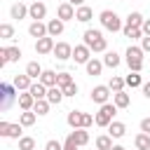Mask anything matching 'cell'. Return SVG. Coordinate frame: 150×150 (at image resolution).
I'll return each mask as SVG.
<instances>
[{"label":"cell","mask_w":150,"mask_h":150,"mask_svg":"<svg viewBox=\"0 0 150 150\" xmlns=\"http://www.w3.org/2000/svg\"><path fill=\"white\" fill-rule=\"evenodd\" d=\"M98 19H101V23H103V28H108V30H112V33L122 28V21H120V16H117V14L112 12V9H103Z\"/></svg>","instance_id":"277c9868"},{"label":"cell","mask_w":150,"mask_h":150,"mask_svg":"<svg viewBox=\"0 0 150 150\" xmlns=\"http://www.w3.org/2000/svg\"><path fill=\"white\" fill-rule=\"evenodd\" d=\"M70 141H75L77 145H87L89 143V134H87V129H75V131H70V136H68Z\"/></svg>","instance_id":"e0dca14e"},{"label":"cell","mask_w":150,"mask_h":150,"mask_svg":"<svg viewBox=\"0 0 150 150\" xmlns=\"http://www.w3.org/2000/svg\"><path fill=\"white\" fill-rule=\"evenodd\" d=\"M28 14V7L23 5V2H16V5H12V9H9V16L12 19H23Z\"/></svg>","instance_id":"d4e9b609"},{"label":"cell","mask_w":150,"mask_h":150,"mask_svg":"<svg viewBox=\"0 0 150 150\" xmlns=\"http://www.w3.org/2000/svg\"><path fill=\"white\" fill-rule=\"evenodd\" d=\"M21 59V49L19 47H7V61H19Z\"/></svg>","instance_id":"f35d334b"},{"label":"cell","mask_w":150,"mask_h":150,"mask_svg":"<svg viewBox=\"0 0 150 150\" xmlns=\"http://www.w3.org/2000/svg\"><path fill=\"white\" fill-rule=\"evenodd\" d=\"M68 2H73V5H77V7H80V5H84V0H68Z\"/></svg>","instance_id":"c3c4849f"},{"label":"cell","mask_w":150,"mask_h":150,"mask_svg":"<svg viewBox=\"0 0 150 150\" xmlns=\"http://www.w3.org/2000/svg\"><path fill=\"white\" fill-rule=\"evenodd\" d=\"M84 66H87V73H89V75H101V70H103V66H105V63H103V61H98V59H89Z\"/></svg>","instance_id":"cb8c5ba5"},{"label":"cell","mask_w":150,"mask_h":150,"mask_svg":"<svg viewBox=\"0 0 150 150\" xmlns=\"http://www.w3.org/2000/svg\"><path fill=\"white\" fill-rule=\"evenodd\" d=\"M122 30H124V35H127V38H131V40H138V38H143V28H134V26H124Z\"/></svg>","instance_id":"d590c367"},{"label":"cell","mask_w":150,"mask_h":150,"mask_svg":"<svg viewBox=\"0 0 150 150\" xmlns=\"http://www.w3.org/2000/svg\"><path fill=\"white\" fill-rule=\"evenodd\" d=\"M70 82H73L70 73H59V77H56V84H59V87H66V84H70Z\"/></svg>","instance_id":"ab89813d"},{"label":"cell","mask_w":150,"mask_h":150,"mask_svg":"<svg viewBox=\"0 0 150 150\" xmlns=\"http://www.w3.org/2000/svg\"><path fill=\"white\" fill-rule=\"evenodd\" d=\"M141 49L143 52H150V35H143L141 38Z\"/></svg>","instance_id":"7bdbcfd3"},{"label":"cell","mask_w":150,"mask_h":150,"mask_svg":"<svg viewBox=\"0 0 150 150\" xmlns=\"http://www.w3.org/2000/svg\"><path fill=\"white\" fill-rule=\"evenodd\" d=\"M141 28H143V35H150V19H145Z\"/></svg>","instance_id":"bcb514c9"},{"label":"cell","mask_w":150,"mask_h":150,"mask_svg":"<svg viewBox=\"0 0 150 150\" xmlns=\"http://www.w3.org/2000/svg\"><path fill=\"white\" fill-rule=\"evenodd\" d=\"M21 122L14 124V122H0V136L5 138H21Z\"/></svg>","instance_id":"5b68a950"},{"label":"cell","mask_w":150,"mask_h":150,"mask_svg":"<svg viewBox=\"0 0 150 150\" xmlns=\"http://www.w3.org/2000/svg\"><path fill=\"white\" fill-rule=\"evenodd\" d=\"M0 91H2V103H0V108H2V110H7V108L12 105V101L16 98V94H14V91H16V87H14V84H2V87H0Z\"/></svg>","instance_id":"ba28073f"},{"label":"cell","mask_w":150,"mask_h":150,"mask_svg":"<svg viewBox=\"0 0 150 150\" xmlns=\"http://www.w3.org/2000/svg\"><path fill=\"white\" fill-rule=\"evenodd\" d=\"M110 150H124V148H122V145H112Z\"/></svg>","instance_id":"681fc988"},{"label":"cell","mask_w":150,"mask_h":150,"mask_svg":"<svg viewBox=\"0 0 150 150\" xmlns=\"http://www.w3.org/2000/svg\"><path fill=\"white\" fill-rule=\"evenodd\" d=\"M0 35H2L5 40H12V38H14V26H12V23H2V26H0Z\"/></svg>","instance_id":"74e56055"},{"label":"cell","mask_w":150,"mask_h":150,"mask_svg":"<svg viewBox=\"0 0 150 150\" xmlns=\"http://www.w3.org/2000/svg\"><path fill=\"white\" fill-rule=\"evenodd\" d=\"M47 89H49L47 84H42V82H33L28 91H30V94L35 96V101H38V98H47Z\"/></svg>","instance_id":"7402d4cb"},{"label":"cell","mask_w":150,"mask_h":150,"mask_svg":"<svg viewBox=\"0 0 150 150\" xmlns=\"http://www.w3.org/2000/svg\"><path fill=\"white\" fill-rule=\"evenodd\" d=\"M134 145H136L138 150H150V134H145V131H141V134L136 136V141H134Z\"/></svg>","instance_id":"484cf974"},{"label":"cell","mask_w":150,"mask_h":150,"mask_svg":"<svg viewBox=\"0 0 150 150\" xmlns=\"http://www.w3.org/2000/svg\"><path fill=\"white\" fill-rule=\"evenodd\" d=\"M141 131H145V134H150V117H145V120H141Z\"/></svg>","instance_id":"f6af8a7d"},{"label":"cell","mask_w":150,"mask_h":150,"mask_svg":"<svg viewBox=\"0 0 150 150\" xmlns=\"http://www.w3.org/2000/svg\"><path fill=\"white\" fill-rule=\"evenodd\" d=\"M63 150H80V145H77L75 141H70V138H66V143H63Z\"/></svg>","instance_id":"ee69618b"},{"label":"cell","mask_w":150,"mask_h":150,"mask_svg":"<svg viewBox=\"0 0 150 150\" xmlns=\"http://www.w3.org/2000/svg\"><path fill=\"white\" fill-rule=\"evenodd\" d=\"M84 45H87L91 52H105L108 40L101 35V30H96V28H87V30H84Z\"/></svg>","instance_id":"6da1fadb"},{"label":"cell","mask_w":150,"mask_h":150,"mask_svg":"<svg viewBox=\"0 0 150 150\" xmlns=\"http://www.w3.org/2000/svg\"><path fill=\"white\" fill-rule=\"evenodd\" d=\"M124 80H127V87H131V89H134V87H143V80H141L138 70H131V73H129Z\"/></svg>","instance_id":"4dcf8cb0"},{"label":"cell","mask_w":150,"mask_h":150,"mask_svg":"<svg viewBox=\"0 0 150 150\" xmlns=\"http://www.w3.org/2000/svg\"><path fill=\"white\" fill-rule=\"evenodd\" d=\"M16 101H19V108L21 110H33V105H35V96L30 91H21L16 96Z\"/></svg>","instance_id":"9a60e30c"},{"label":"cell","mask_w":150,"mask_h":150,"mask_svg":"<svg viewBox=\"0 0 150 150\" xmlns=\"http://www.w3.org/2000/svg\"><path fill=\"white\" fill-rule=\"evenodd\" d=\"M112 148V136H98L96 138V150H110Z\"/></svg>","instance_id":"e575fe53"},{"label":"cell","mask_w":150,"mask_h":150,"mask_svg":"<svg viewBox=\"0 0 150 150\" xmlns=\"http://www.w3.org/2000/svg\"><path fill=\"white\" fill-rule=\"evenodd\" d=\"M45 150H63V145H61L59 141H47V145H45Z\"/></svg>","instance_id":"b9f144b4"},{"label":"cell","mask_w":150,"mask_h":150,"mask_svg":"<svg viewBox=\"0 0 150 150\" xmlns=\"http://www.w3.org/2000/svg\"><path fill=\"white\" fill-rule=\"evenodd\" d=\"M54 56H56V59H61V61L73 59V47H70L68 42H59V45L54 47Z\"/></svg>","instance_id":"7c38bea8"},{"label":"cell","mask_w":150,"mask_h":150,"mask_svg":"<svg viewBox=\"0 0 150 150\" xmlns=\"http://www.w3.org/2000/svg\"><path fill=\"white\" fill-rule=\"evenodd\" d=\"M61 89H63L66 96H75V94H77V84H75V82H70V84H66V87H61Z\"/></svg>","instance_id":"60d3db41"},{"label":"cell","mask_w":150,"mask_h":150,"mask_svg":"<svg viewBox=\"0 0 150 150\" xmlns=\"http://www.w3.org/2000/svg\"><path fill=\"white\" fill-rule=\"evenodd\" d=\"M143 21H145V19H143V14H141V12H131V14L127 16V23H124V26H134V28H141V26H143Z\"/></svg>","instance_id":"4316f807"},{"label":"cell","mask_w":150,"mask_h":150,"mask_svg":"<svg viewBox=\"0 0 150 150\" xmlns=\"http://www.w3.org/2000/svg\"><path fill=\"white\" fill-rule=\"evenodd\" d=\"M91 16H94V12H91V7H87V5H80V7L75 9V19L82 21V23L91 21Z\"/></svg>","instance_id":"ac0fdd59"},{"label":"cell","mask_w":150,"mask_h":150,"mask_svg":"<svg viewBox=\"0 0 150 150\" xmlns=\"http://www.w3.org/2000/svg\"><path fill=\"white\" fill-rule=\"evenodd\" d=\"M47 33H49L52 38L61 35V33H63V19H52V21L47 23Z\"/></svg>","instance_id":"44dd1931"},{"label":"cell","mask_w":150,"mask_h":150,"mask_svg":"<svg viewBox=\"0 0 150 150\" xmlns=\"http://www.w3.org/2000/svg\"><path fill=\"white\" fill-rule=\"evenodd\" d=\"M30 80H33V77H30L28 73H23V75H16V77L12 80V84L16 87V91H28V89H30V84H33Z\"/></svg>","instance_id":"4fadbf2b"},{"label":"cell","mask_w":150,"mask_h":150,"mask_svg":"<svg viewBox=\"0 0 150 150\" xmlns=\"http://www.w3.org/2000/svg\"><path fill=\"white\" fill-rule=\"evenodd\" d=\"M54 38L52 35H45V38H40V40H35V52L38 54H49V52H54Z\"/></svg>","instance_id":"9c48e42d"},{"label":"cell","mask_w":150,"mask_h":150,"mask_svg":"<svg viewBox=\"0 0 150 150\" xmlns=\"http://www.w3.org/2000/svg\"><path fill=\"white\" fill-rule=\"evenodd\" d=\"M115 112H117V105L115 103H103L101 108H98V112H96V124L98 127H108L110 122H112V117H115Z\"/></svg>","instance_id":"7a4b0ae2"},{"label":"cell","mask_w":150,"mask_h":150,"mask_svg":"<svg viewBox=\"0 0 150 150\" xmlns=\"http://www.w3.org/2000/svg\"><path fill=\"white\" fill-rule=\"evenodd\" d=\"M63 96H66V94H63V89H61L59 84H54V87L47 89V101H49L52 105H59V103L63 101Z\"/></svg>","instance_id":"5bb4252c"},{"label":"cell","mask_w":150,"mask_h":150,"mask_svg":"<svg viewBox=\"0 0 150 150\" xmlns=\"http://www.w3.org/2000/svg\"><path fill=\"white\" fill-rule=\"evenodd\" d=\"M26 73H28L33 80H38V77L42 75V68H40V63H38V61H30V63L26 66Z\"/></svg>","instance_id":"d6a6232c"},{"label":"cell","mask_w":150,"mask_h":150,"mask_svg":"<svg viewBox=\"0 0 150 150\" xmlns=\"http://www.w3.org/2000/svg\"><path fill=\"white\" fill-rule=\"evenodd\" d=\"M127 66H129V70H138L141 73V68H143V49L141 47L129 45V49H127Z\"/></svg>","instance_id":"3957f363"},{"label":"cell","mask_w":150,"mask_h":150,"mask_svg":"<svg viewBox=\"0 0 150 150\" xmlns=\"http://www.w3.org/2000/svg\"><path fill=\"white\" fill-rule=\"evenodd\" d=\"M136 150H138V148H136Z\"/></svg>","instance_id":"f907efd6"},{"label":"cell","mask_w":150,"mask_h":150,"mask_svg":"<svg viewBox=\"0 0 150 150\" xmlns=\"http://www.w3.org/2000/svg\"><path fill=\"white\" fill-rule=\"evenodd\" d=\"M68 124H70L73 129H80V127L84 124V112H80V110H70V112H68Z\"/></svg>","instance_id":"d6986e66"},{"label":"cell","mask_w":150,"mask_h":150,"mask_svg":"<svg viewBox=\"0 0 150 150\" xmlns=\"http://www.w3.org/2000/svg\"><path fill=\"white\" fill-rule=\"evenodd\" d=\"M108 131H110L112 138H122V136L127 134V127H124V122H115V120H112V122L108 124Z\"/></svg>","instance_id":"ffe728a7"},{"label":"cell","mask_w":150,"mask_h":150,"mask_svg":"<svg viewBox=\"0 0 150 150\" xmlns=\"http://www.w3.org/2000/svg\"><path fill=\"white\" fill-rule=\"evenodd\" d=\"M28 33H30V38H35V40H40V38L49 35V33H47V26H45L42 21H33V23L28 26Z\"/></svg>","instance_id":"2e32d148"},{"label":"cell","mask_w":150,"mask_h":150,"mask_svg":"<svg viewBox=\"0 0 150 150\" xmlns=\"http://www.w3.org/2000/svg\"><path fill=\"white\" fill-rule=\"evenodd\" d=\"M49 105H52V103H49L47 98H38L35 105H33V110H35L38 115H47V112H49Z\"/></svg>","instance_id":"1f68e13d"},{"label":"cell","mask_w":150,"mask_h":150,"mask_svg":"<svg viewBox=\"0 0 150 150\" xmlns=\"http://www.w3.org/2000/svg\"><path fill=\"white\" fill-rule=\"evenodd\" d=\"M143 96L150 98V82H143Z\"/></svg>","instance_id":"7dc6e473"},{"label":"cell","mask_w":150,"mask_h":150,"mask_svg":"<svg viewBox=\"0 0 150 150\" xmlns=\"http://www.w3.org/2000/svg\"><path fill=\"white\" fill-rule=\"evenodd\" d=\"M45 14H47V7H45V2H33V5L28 7V16H30L33 21H40V19H45Z\"/></svg>","instance_id":"30bf717a"},{"label":"cell","mask_w":150,"mask_h":150,"mask_svg":"<svg viewBox=\"0 0 150 150\" xmlns=\"http://www.w3.org/2000/svg\"><path fill=\"white\" fill-rule=\"evenodd\" d=\"M110 87L108 84H98V87H94L91 89V101L94 103H98V105H103V103H108V98H110Z\"/></svg>","instance_id":"8992f818"},{"label":"cell","mask_w":150,"mask_h":150,"mask_svg":"<svg viewBox=\"0 0 150 150\" xmlns=\"http://www.w3.org/2000/svg\"><path fill=\"white\" fill-rule=\"evenodd\" d=\"M56 14H59V19H63V21L75 19V5H73V2H61L59 9H56Z\"/></svg>","instance_id":"8fae6325"},{"label":"cell","mask_w":150,"mask_h":150,"mask_svg":"<svg viewBox=\"0 0 150 150\" xmlns=\"http://www.w3.org/2000/svg\"><path fill=\"white\" fill-rule=\"evenodd\" d=\"M19 150H35V138L21 136V138H19Z\"/></svg>","instance_id":"8d00e7d4"},{"label":"cell","mask_w":150,"mask_h":150,"mask_svg":"<svg viewBox=\"0 0 150 150\" xmlns=\"http://www.w3.org/2000/svg\"><path fill=\"white\" fill-rule=\"evenodd\" d=\"M124 84H127V80H124V77H117V75H112V77H110V82H108V87H110L112 91H122V89H124Z\"/></svg>","instance_id":"836d02e7"},{"label":"cell","mask_w":150,"mask_h":150,"mask_svg":"<svg viewBox=\"0 0 150 150\" xmlns=\"http://www.w3.org/2000/svg\"><path fill=\"white\" fill-rule=\"evenodd\" d=\"M91 59V49L87 45H75L73 47V61L75 63H87Z\"/></svg>","instance_id":"52a82bcc"},{"label":"cell","mask_w":150,"mask_h":150,"mask_svg":"<svg viewBox=\"0 0 150 150\" xmlns=\"http://www.w3.org/2000/svg\"><path fill=\"white\" fill-rule=\"evenodd\" d=\"M35 117H38L35 110H23L21 117H19V122H21L23 127H33V124H35Z\"/></svg>","instance_id":"f1b7e54d"},{"label":"cell","mask_w":150,"mask_h":150,"mask_svg":"<svg viewBox=\"0 0 150 150\" xmlns=\"http://www.w3.org/2000/svg\"><path fill=\"white\" fill-rule=\"evenodd\" d=\"M56 77H59V73H54V70H42L40 82L47 84V87H54V84H56Z\"/></svg>","instance_id":"83f0119b"},{"label":"cell","mask_w":150,"mask_h":150,"mask_svg":"<svg viewBox=\"0 0 150 150\" xmlns=\"http://www.w3.org/2000/svg\"><path fill=\"white\" fill-rule=\"evenodd\" d=\"M103 63H105L108 68H117V66H120V54H117V52H105Z\"/></svg>","instance_id":"f546056e"},{"label":"cell","mask_w":150,"mask_h":150,"mask_svg":"<svg viewBox=\"0 0 150 150\" xmlns=\"http://www.w3.org/2000/svg\"><path fill=\"white\" fill-rule=\"evenodd\" d=\"M112 103H115L117 108H129L131 98H129V94L122 89V91H115V96H112Z\"/></svg>","instance_id":"603a6c76"}]
</instances>
